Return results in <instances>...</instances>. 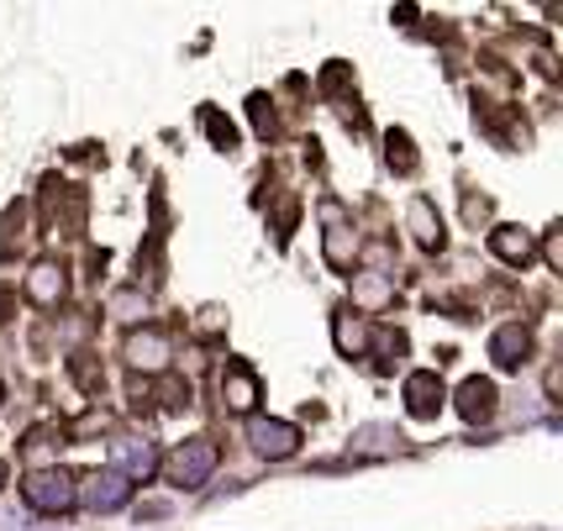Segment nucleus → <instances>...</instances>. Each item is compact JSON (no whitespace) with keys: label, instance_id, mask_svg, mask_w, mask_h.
I'll return each instance as SVG.
<instances>
[{"label":"nucleus","instance_id":"3","mask_svg":"<svg viewBox=\"0 0 563 531\" xmlns=\"http://www.w3.org/2000/svg\"><path fill=\"white\" fill-rule=\"evenodd\" d=\"M247 442H253V453H264V458H290L295 447H300V432H295L290 421L253 416V421H247Z\"/></svg>","mask_w":563,"mask_h":531},{"label":"nucleus","instance_id":"2","mask_svg":"<svg viewBox=\"0 0 563 531\" xmlns=\"http://www.w3.org/2000/svg\"><path fill=\"white\" fill-rule=\"evenodd\" d=\"M164 468H169V479L179 489H200V484L211 479V468H217V442L211 436H190Z\"/></svg>","mask_w":563,"mask_h":531},{"label":"nucleus","instance_id":"1","mask_svg":"<svg viewBox=\"0 0 563 531\" xmlns=\"http://www.w3.org/2000/svg\"><path fill=\"white\" fill-rule=\"evenodd\" d=\"M22 495H26V506L48 510V516L79 506V484H74V474H64V468H37V474H26Z\"/></svg>","mask_w":563,"mask_h":531},{"label":"nucleus","instance_id":"19","mask_svg":"<svg viewBox=\"0 0 563 531\" xmlns=\"http://www.w3.org/2000/svg\"><path fill=\"white\" fill-rule=\"evenodd\" d=\"M117 316H126V321H137V311H147V300H137V295H117V306H111Z\"/></svg>","mask_w":563,"mask_h":531},{"label":"nucleus","instance_id":"8","mask_svg":"<svg viewBox=\"0 0 563 531\" xmlns=\"http://www.w3.org/2000/svg\"><path fill=\"white\" fill-rule=\"evenodd\" d=\"M527 347H532V338H527V327H500L490 338V358L500 363V368H521L527 363Z\"/></svg>","mask_w":563,"mask_h":531},{"label":"nucleus","instance_id":"11","mask_svg":"<svg viewBox=\"0 0 563 531\" xmlns=\"http://www.w3.org/2000/svg\"><path fill=\"white\" fill-rule=\"evenodd\" d=\"M26 295H32L37 306H53V300L64 295V274H58V264H37V268H32V279H26Z\"/></svg>","mask_w":563,"mask_h":531},{"label":"nucleus","instance_id":"16","mask_svg":"<svg viewBox=\"0 0 563 531\" xmlns=\"http://www.w3.org/2000/svg\"><path fill=\"white\" fill-rule=\"evenodd\" d=\"M353 295H358L364 306H385V300H390V279L368 274V279H358V285H353Z\"/></svg>","mask_w":563,"mask_h":531},{"label":"nucleus","instance_id":"14","mask_svg":"<svg viewBox=\"0 0 563 531\" xmlns=\"http://www.w3.org/2000/svg\"><path fill=\"white\" fill-rule=\"evenodd\" d=\"M411 232H417L421 247H438L442 242V221H432V200H411Z\"/></svg>","mask_w":563,"mask_h":531},{"label":"nucleus","instance_id":"9","mask_svg":"<svg viewBox=\"0 0 563 531\" xmlns=\"http://www.w3.org/2000/svg\"><path fill=\"white\" fill-rule=\"evenodd\" d=\"M459 416H464V421H490L495 416L490 379H464V385H459Z\"/></svg>","mask_w":563,"mask_h":531},{"label":"nucleus","instance_id":"12","mask_svg":"<svg viewBox=\"0 0 563 531\" xmlns=\"http://www.w3.org/2000/svg\"><path fill=\"white\" fill-rule=\"evenodd\" d=\"M490 247L506 258V264H527V258H532V237L516 232V226H500V232L490 237Z\"/></svg>","mask_w":563,"mask_h":531},{"label":"nucleus","instance_id":"4","mask_svg":"<svg viewBox=\"0 0 563 531\" xmlns=\"http://www.w3.org/2000/svg\"><path fill=\"white\" fill-rule=\"evenodd\" d=\"M126 495H132V484H126L117 468L90 474V479L79 484V500H85L90 510H117V506H126Z\"/></svg>","mask_w":563,"mask_h":531},{"label":"nucleus","instance_id":"13","mask_svg":"<svg viewBox=\"0 0 563 531\" xmlns=\"http://www.w3.org/2000/svg\"><path fill=\"white\" fill-rule=\"evenodd\" d=\"M395 447H400L395 427H358L353 432V453H395Z\"/></svg>","mask_w":563,"mask_h":531},{"label":"nucleus","instance_id":"20","mask_svg":"<svg viewBox=\"0 0 563 531\" xmlns=\"http://www.w3.org/2000/svg\"><path fill=\"white\" fill-rule=\"evenodd\" d=\"M0 479H5V468H0Z\"/></svg>","mask_w":563,"mask_h":531},{"label":"nucleus","instance_id":"7","mask_svg":"<svg viewBox=\"0 0 563 531\" xmlns=\"http://www.w3.org/2000/svg\"><path fill=\"white\" fill-rule=\"evenodd\" d=\"M221 400H227L232 411H253V400H258V379L247 374L243 363H227V374H221Z\"/></svg>","mask_w":563,"mask_h":531},{"label":"nucleus","instance_id":"17","mask_svg":"<svg viewBox=\"0 0 563 531\" xmlns=\"http://www.w3.org/2000/svg\"><path fill=\"white\" fill-rule=\"evenodd\" d=\"M206 132H211V137H217L221 147H232V143H238V126H232V121H221L217 111H206Z\"/></svg>","mask_w":563,"mask_h":531},{"label":"nucleus","instance_id":"6","mask_svg":"<svg viewBox=\"0 0 563 531\" xmlns=\"http://www.w3.org/2000/svg\"><path fill=\"white\" fill-rule=\"evenodd\" d=\"M406 406H411V416L432 421V416L442 411V379L438 374H411V379H406Z\"/></svg>","mask_w":563,"mask_h":531},{"label":"nucleus","instance_id":"5","mask_svg":"<svg viewBox=\"0 0 563 531\" xmlns=\"http://www.w3.org/2000/svg\"><path fill=\"white\" fill-rule=\"evenodd\" d=\"M111 468H117L122 479H147V474L158 468V453H153L147 442H117V447H111Z\"/></svg>","mask_w":563,"mask_h":531},{"label":"nucleus","instance_id":"15","mask_svg":"<svg viewBox=\"0 0 563 531\" xmlns=\"http://www.w3.org/2000/svg\"><path fill=\"white\" fill-rule=\"evenodd\" d=\"M353 253H358V237H353L347 226H332V232H327V264L347 268V264H353Z\"/></svg>","mask_w":563,"mask_h":531},{"label":"nucleus","instance_id":"18","mask_svg":"<svg viewBox=\"0 0 563 531\" xmlns=\"http://www.w3.org/2000/svg\"><path fill=\"white\" fill-rule=\"evenodd\" d=\"M338 342H343V353H358V347H364V327H358V321H343V327H338Z\"/></svg>","mask_w":563,"mask_h":531},{"label":"nucleus","instance_id":"10","mask_svg":"<svg viewBox=\"0 0 563 531\" xmlns=\"http://www.w3.org/2000/svg\"><path fill=\"white\" fill-rule=\"evenodd\" d=\"M126 358L137 363V368H147V374H158L169 363V338L164 332H137V338L126 342Z\"/></svg>","mask_w":563,"mask_h":531}]
</instances>
